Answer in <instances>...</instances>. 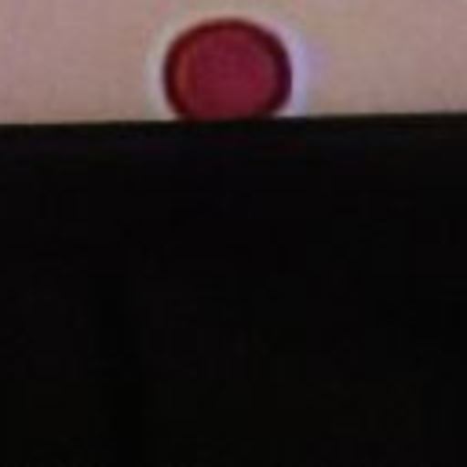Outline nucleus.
Segmentation results:
<instances>
[{
    "label": "nucleus",
    "instance_id": "obj_1",
    "mask_svg": "<svg viewBox=\"0 0 467 467\" xmlns=\"http://www.w3.org/2000/svg\"><path fill=\"white\" fill-rule=\"evenodd\" d=\"M164 99L182 120L270 117L292 95L288 47L244 18L182 29L164 55Z\"/></svg>",
    "mask_w": 467,
    "mask_h": 467
}]
</instances>
